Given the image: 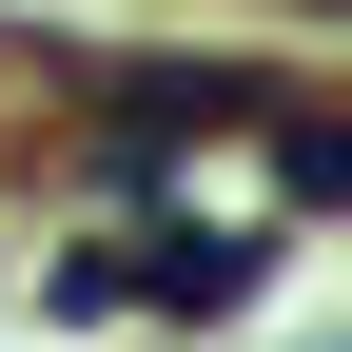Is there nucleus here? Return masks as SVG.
Masks as SVG:
<instances>
[{"instance_id": "f257e3e1", "label": "nucleus", "mask_w": 352, "mask_h": 352, "mask_svg": "<svg viewBox=\"0 0 352 352\" xmlns=\"http://www.w3.org/2000/svg\"><path fill=\"white\" fill-rule=\"evenodd\" d=\"M274 20H314V0H274Z\"/></svg>"}]
</instances>
